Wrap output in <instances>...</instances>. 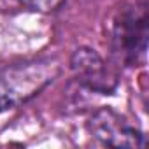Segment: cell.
Masks as SVG:
<instances>
[{
  "mask_svg": "<svg viewBox=\"0 0 149 149\" xmlns=\"http://www.w3.org/2000/svg\"><path fill=\"white\" fill-rule=\"evenodd\" d=\"M51 60H33L0 70V112L14 109L39 95L58 76Z\"/></svg>",
  "mask_w": 149,
  "mask_h": 149,
  "instance_id": "cell-1",
  "label": "cell"
},
{
  "mask_svg": "<svg viewBox=\"0 0 149 149\" xmlns=\"http://www.w3.org/2000/svg\"><path fill=\"white\" fill-rule=\"evenodd\" d=\"M109 40L112 53L119 61L133 65L146 54L147 40V18L144 7H125L111 21Z\"/></svg>",
  "mask_w": 149,
  "mask_h": 149,
  "instance_id": "cell-2",
  "label": "cell"
},
{
  "mask_svg": "<svg viewBox=\"0 0 149 149\" xmlns=\"http://www.w3.org/2000/svg\"><path fill=\"white\" fill-rule=\"evenodd\" d=\"M88 132L104 146L111 147H146L142 130L132 125L125 116L111 107H102L91 114L86 123Z\"/></svg>",
  "mask_w": 149,
  "mask_h": 149,
  "instance_id": "cell-3",
  "label": "cell"
},
{
  "mask_svg": "<svg viewBox=\"0 0 149 149\" xmlns=\"http://www.w3.org/2000/svg\"><path fill=\"white\" fill-rule=\"evenodd\" d=\"M70 68L76 79L88 90L111 95L116 88V77L109 72L102 56L90 47H79L70 58Z\"/></svg>",
  "mask_w": 149,
  "mask_h": 149,
  "instance_id": "cell-4",
  "label": "cell"
},
{
  "mask_svg": "<svg viewBox=\"0 0 149 149\" xmlns=\"http://www.w3.org/2000/svg\"><path fill=\"white\" fill-rule=\"evenodd\" d=\"M18 2L25 7H28L30 11H37V13H53L56 11L63 0H18Z\"/></svg>",
  "mask_w": 149,
  "mask_h": 149,
  "instance_id": "cell-5",
  "label": "cell"
}]
</instances>
